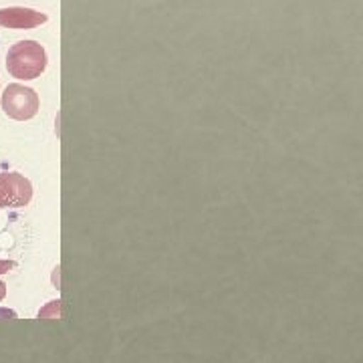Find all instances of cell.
<instances>
[{
    "mask_svg": "<svg viewBox=\"0 0 363 363\" xmlns=\"http://www.w3.org/2000/svg\"><path fill=\"white\" fill-rule=\"evenodd\" d=\"M33 198V186L25 176L16 172L0 174V210L2 208H25Z\"/></svg>",
    "mask_w": 363,
    "mask_h": 363,
    "instance_id": "obj_3",
    "label": "cell"
},
{
    "mask_svg": "<svg viewBox=\"0 0 363 363\" xmlns=\"http://www.w3.org/2000/svg\"><path fill=\"white\" fill-rule=\"evenodd\" d=\"M2 315H4V317H13V319L16 317L13 311H0V317H2Z\"/></svg>",
    "mask_w": 363,
    "mask_h": 363,
    "instance_id": "obj_8",
    "label": "cell"
},
{
    "mask_svg": "<svg viewBox=\"0 0 363 363\" xmlns=\"http://www.w3.org/2000/svg\"><path fill=\"white\" fill-rule=\"evenodd\" d=\"M47 23V14L25 9V6H9L0 9V26L4 28H14V30H28L35 26Z\"/></svg>",
    "mask_w": 363,
    "mask_h": 363,
    "instance_id": "obj_4",
    "label": "cell"
},
{
    "mask_svg": "<svg viewBox=\"0 0 363 363\" xmlns=\"http://www.w3.org/2000/svg\"><path fill=\"white\" fill-rule=\"evenodd\" d=\"M14 267H16V262H13V260H0V274L9 272Z\"/></svg>",
    "mask_w": 363,
    "mask_h": 363,
    "instance_id": "obj_6",
    "label": "cell"
},
{
    "mask_svg": "<svg viewBox=\"0 0 363 363\" xmlns=\"http://www.w3.org/2000/svg\"><path fill=\"white\" fill-rule=\"evenodd\" d=\"M2 111L16 121L33 119L39 113V95L30 87L13 83L2 93Z\"/></svg>",
    "mask_w": 363,
    "mask_h": 363,
    "instance_id": "obj_2",
    "label": "cell"
},
{
    "mask_svg": "<svg viewBox=\"0 0 363 363\" xmlns=\"http://www.w3.org/2000/svg\"><path fill=\"white\" fill-rule=\"evenodd\" d=\"M39 319H61V301H51L39 311Z\"/></svg>",
    "mask_w": 363,
    "mask_h": 363,
    "instance_id": "obj_5",
    "label": "cell"
},
{
    "mask_svg": "<svg viewBox=\"0 0 363 363\" xmlns=\"http://www.w3.org/2000/svg\"><path fill=\"white\" fill-rule=\"evenodd\" d=\"M4 295H6V285H4V283L0 281V301L4 298Z\"/></svg>",
    "mask_w": 363,
    "mask_h": 363,
    "instance_id": "obj_7",
    "label": "cell"
},
{
    "mask_svg": "<svg viewBox=\"0 0 363 363\" xmlns=\"http://www.w3.org/2000/svg\"><path fill=\"white\" fill-rule=\"evenodd\" d=\"M47 69V51L37 40H18L9 49L6 71L16 79L30 81L43 75Z\"/></svg>",
    "mask_w": 363,
    "mask_h": 363,
    "instance_id": "obj_1",
    "label": "cell"
}]
</instances>
